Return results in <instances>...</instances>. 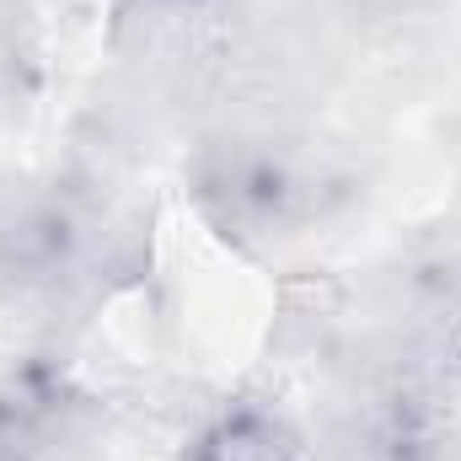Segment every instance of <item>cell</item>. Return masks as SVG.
Here are the masks:
<instances>
[{
	"label": "cell",
	"instance_id": "cell-1",
	"mask_svg": "<svg viewBox=\"0 0 461 461\" xmlns=\"http://www.w3.org/2000/svg\"><path fill=\"white\" fill-rule=\"evenodd\" d=\"M194 461H301V451L274 413L230 408L194 440Z\"/></svg>",
	"mask_w": 461,
	"mask_h": 461
}]
</instances>
